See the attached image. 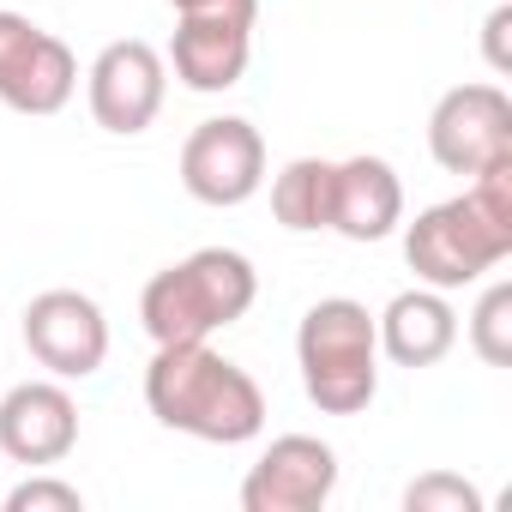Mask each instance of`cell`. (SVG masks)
Returning <instances> with one entry per match:
<instances>
[{
    "instance_id": "obj_1",
    "label": "cell",
    "mask_w": 512,
    "mask_h": 512,
    "mask_svg": "<svg viewBox=\"0 0 512 512\" xmlns=\"http://www.w3.org/2000/svg\"><path fill=\"white\" fill-rule=\"evenodd\" d=\"M145 404L163 428L205 440V446H241L266 428V392L247 368L199 344H157L145 368Z\"/></svg>"
},
{
    "instance_id": "obj_2",
    "label": "cell",
    "mask_w": 512,
    "mask_h": 512,
    "mask_svg": "<svg viewBox=\"0 0 512 512\" xmlns=\"http://www.w3.org/2000/svg\"><path fill=\"white\" fill-rule=\"evenodd\" d=\"M512 253V163L470 175L458 199H440L404 223V260L428 290H464Z\"/></svg>"
},
{
    "instance_id": "obj_3",
    "label": "cell",
    "mask_w": 512,
    "mask_h": 512,
    "mask_svg": "<svg viewBox=\"0 0 512 512\" xmlns=\"http://www.w3.org/2000/svg\"><path fill=\"white\" fill-rule=\"evenodd\" d=\"M253 296H260V272L235 247H199L181 266L157 272L139 296V320L151 344H199L223 326H235Z\"/></svg>"
},
{
    "instance_id": "obj_4",
    "label": "cell",
    "mask_w": 512,
    "mask_h": 512,
    "mask_svg": "<svg viewBox=\"0 0 512 512\" xmlns=\"http://www.w3.org/2000/svg\"><path fill=\"white\" fill-rule=\"evenodd\" d=\"M296 362L314 410L326 416H356L380 392V332L374 314L350 296H326L302 314L296 326Z\"/></svg>"
},
{
    "instance_id": "obj_5",
    "label": "cell",
    "mask_w": 512,
    "mask_h": 512,
    "mask_svg": "<svg viewBox=\"0 0 512 512\" xmlns=\"http://www.w3.org/2000/svg\"><path fill=\"white\" fill-rule=\"evenodd\" d=\"M428 151L446 175L512 163V97L500 85H452L428 115Z\"/></svg>"
},
{
    "instance_id": "obj_6",
    "label": "cell",
    "mask_w": 512,
    "mask_h": 512,
    "mask_svg": "<svg viewBox=\"0 0 512 512\" xmlns=\"http://www.w3.org/2000/svg\"><path fill=\"white\" fill-rule=\"evenodd\" d=\"M181 187L199 199V205H247L253 193L266 187V139L253 121L241 115H217V121H199L181 145Z\"/></svg>"
},
{
    "instance_id": "obj_7",
    "label": "cell",
    "mask_w": 512,
    "mask_h": 512,
    "mask_svg": "<svg viewBox=\"0 0 512 512\" xmlns=\"http://www.w3.org/2000/svg\"><path fill=\"white\" fill-rule=\"evenodd\" d=\"M79 91L73 49L31 25L25 13H0V103L19 115H61Z\"/></svg>"
},
{
    "instance_id": "obj_8",
    "label": "cell",
    "mask_w": 512,
    "mask_h": 512,
    "mask_svg": "<svg viewBox=\"0 0 512 512\" xmlns=\"http://www.w3.org/2000/svg\"><path fill=\"white\" fill-rule=\"evenodd\" d=\"M163 91H169V67L151 43L127 37V43H109L91 73H85V97H91V121L115 139H133L157 121L163 109Z\"/></svg>"
},
{
    "instance_id": "obj_9",
    "label": "cell",
    "mask_w": 512,
    "mask_h": 512,
    "mask_svg": "<svg viewBox=\"0 0 512 512\" xmlns=\"http://www.w3.org/2000/svg\"><path fill=\"white\" fill-rule=\"evenodd\" d=\"M25 350L55 380H91L109 362V320L79 290H43L25 308Z\"/></svg>"
},
{
    "instance_id": "obj_10",
    "label": "cell",
    "mask_w": 512,
    "mask_h": 512,
    "mask_svg": "<svg viewBox=\"0 0 512 512\" xmlns=\"http://www.w3.org/2000/svg\"><path fill=\"white\" fill-rule=\"evenodd\" d=\"M338 494V452L314 434H278L241 476V512H320Z\"/></svg>"
},
{
    "instance_id": "obj_11",
    "label": "cell",
    "mask_w": 512,
    "mask_h": 512,
    "mask_svg": "<svg viewBox=\"0 0 512 512\" xmlns=\"http://www.w3.org/2000/svg\"><path fill=\"white\" fill-rule=\"evenodd\" d=\"M79 446V404L61 380H25L0 398V458L49 470Z\"/></svg>"
},
{
    "instance_id": "obj_12",
    "label": "cell",
    "mask_w": 512,
    "mask_h": 512,
    "mask_svg": "<svg viewBox=\"0 0 512 512\" xmlns=\"http://www.w3.org/2000/svg\"><path fill=\"white\" fill-rule=\"evenodd\" d=\"M253 19L260 13H175V43H169L175 79L199 97L241 85L253 55Z\"/></svg>"
},
{
    "instance_id": "obj_13",
    "label": "cell",
    "mask_w": 512,
    "mask_h": 512,
    "mask_svg": "<svg viewBox=\"0 0 512 512\" xmlns=\"http://www.w3.org/2000/svg\"><path fill=\"white\" fill-rule=\"evenodd\" d=\"M404 223V181L386 157L332 163V229L344 241H386Z\"/></svg>"
},
{
    "instance_id": "obj_14",
    "label": "cell",
    "mask_w": 512,
    "mask_h": 512,
    "mask_svg": "<svg viewBox=\"0 0 512 512\" xmlns=\"http://www.w3.org/2000/svg\"><path fill=\"white\" fill-rule=\"evenodd\" d=\"M374 332H380V356L398 362V368H434L452 356L458 344V314L446 302V290H404L386 302V314H374Z\"/></svg>"
},
{
    "instance_id": "obj_15",
    "label": "cell",
    "mask_w": 512,
    "mask_h": 512,
    "mask_svg": "<svg viewBox=\"0 0 512 512\" xmlns=\"http://www.w3.org/2000/svg\"><path fill=\"white\" fill-rule=\"evenodd\" d=\"M272 217L296 235L332 229V163L326 157H296L272 181Z\"/></svg>"
},
{
    "instance_id": "obj_16",
    "label": "cell",
    "mask_w": 512,
    "mask_h": 512,
    "mask_svg": "<svg viewBox=\"0 0 512 512\" xmlns=\"http://www.w3.org/2000/svg\"><path fill=\"white\" fill-rule=\"evenodd\" d=\"M470 350L488 362V368H506L512 362V284H488L476 314H470Z\"/></svg>"
},
{
    "instance_id": "obj_17",
    "label": "cell",
    "mask_w": 512,
    "mask_h": 512,
    "mask_svg": "<svg viewBox=\"0 0 512 512\" xmlns=\"http://www.w3.org/2000/svg\"><path fill=\"white\" fill-rule=\"evenodd\" d=\"M404 512H482V494L452 470H428L404 488Z\"/></svg>"
},
{
    "instance_id": "obj_18",
    "label": "cell",
    "mask_w": 512,
    "mask_h": 512,
    "mask_svg": "<svg viewBox=\"0 0 512 512\" xmlns=\"http://www.w3.org/2000/svg\"><path fill=\"white\" fill-rule=\"evenodd\" d=\"M0 506L7 512H85V494L61 476H31L19 488H0Z\"/></svg>"
},
{
    "instance_id": "obj_19",
    "label": "cell",
    "mask_w": 512,
    "mask_h": 512,
    "mask_svg": "<svg viewBox=\"0 0 512 512\" xmlns=\"http://www.w3.org/2000/svg\"><path fill=\"white\" fill-rule=\"evenodd\" d=\"M512 7H494L488 13V25H482V49H488V67L494 73H512Z\"/></svg>"
},
{
    "instance_id": "obj_20",
    "label": "cell",
    "mask_w": 512,
    "mask_h": 512,
    "mask_svg": "<svg viewBox=\"0 0 512 512\" xmlns=\"http://www.w3.org/2000/svg\"><path fill=\"white\" fill-rule=\"evenodd\" d=\"M175 13H260V0H169Z\"/></svg>"
},
{
    "instance_id": "obj_21",
    "label": "cell",
    "mask_w": 512,
    "mask_h": 512,
    "mask_svg": "<svg viewBox=\"0 0 512 512\" xmlns=\"http://www.w3.org/2000/svg\"><path fill=\"white\" fill-rule=\"evenodd\" d=\"M0 488H7V482H0Z\"/></svg>"
}]
</instances>
